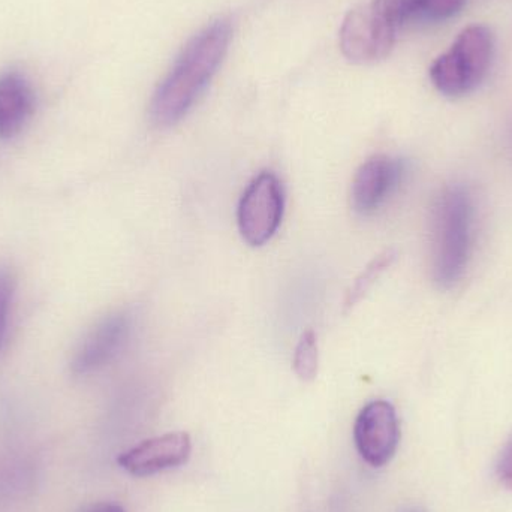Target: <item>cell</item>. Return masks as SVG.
<instances>
[{"label": "cell", "instance_id": "10", "mask_svg": "<svg viewBox=\"0 0 512 512\" xmlns=\"http://www.w3.org/2000/svg\"><path fill=\"white\" fill-rule=\"evenodd\" d=\"M35 110V93L29 81L8 72L0 77V138L9 140L23 131Z\"/></svg>", "mask_w": 512, "mask_h": 512}, {"label": "cell", "instance_id": "1", "mask_svg": "<svg viewBox=\"0 0 512 512\" xmlns=\"http://www.w3.org/2000/svg\"><path fill=\"white\" fill-rule=\"evenodd\" d=\"M233 36L230 20L215 21L186 45L173 69L156 90L150 105L155 125L168 128L179 123L194 107L218 71Z\"/></svg>", "mask_w": 512, "mask_h": 512}, {"label": "cell", "instance_id": "13", "mask_svg": "<svg viewBox=\"0 0 512 512\" xmlns=\"http://www.w3.org/2000/svg\"><path fill=\"white\" fill-rule=\"evenodd\" d=\"M394 252L387 251L384 254L379 255L378 258L373 259L369 265H367L366 270L361 273V276L358 277L355 285L352 286L351 291L348 292V298H346V306L351 307L366 294L367 289L373 285L376 279L381 276L382 271L385 268L390 267L391 262L394 259Z\"/></svg>", "mask_w": 512, "mask_h": 512}, {"label": "cell", "instance_id": "18", "mask_svg": "<svg viewBox=\"0 0 512 512\" xmlns=\"http://www.w3.org/2000/svg\"><path fill=\"white\" fill-rule=\"evenodd\" d=\"M406 512H420V511H417V510H412V511H406Z\"/></svg>", "mask_w": 512, "mask_h": 512}, {"label": "cell", "instance_id": "16", "mask_svg": "<svg viewBox=\"0 0 512 512\" xmlns=\"http://www.w3.org/2000/svg\"><path fill=\"white\" fill-rule=\"evenodd\" d=\"M496 474H498L499 481L507 489L512 490V438L507 442L501 456H499Z\"/></svg>", "mask_w": 512, "mask_h": 512}, {"label": "cell", "instance_id": "4", "mask_svg": "<svg viewBox=\"0 0 512 512\" xmlns=\"http://www.w3.org/2000/svg\"><path fill=\"white\" fill-rule=\"evenodd\" d=\"M285 194L282 183L271 171H262L243 192L237 224L243 240L259 248L273 239L282 224Z\"/></svg>", "mask_w": 512, "mask_h": 512}, {"label": "cell", "instance_id": "7", "mask_svg": "<svg viewBox=\"0 0 512 512\" xmlns=\"http://www.w3.org/2000/svg\"><path fill=\"white\" fill-rule=\"evenodd\" d=\"M406 165L402 159L387 155L367 159L352 180L351 203L358 215L378 212L405 179Z\"/></svg>", "mask_w": 512, "mask_h": 512}, {"label": "cell", "instance_id": "8", "mask_svg": "<svg viewBox=\"0 0 512 512\" xmlns=\"http://www.w3.org/2000/svg\"><path fill=\"white\" fill-rule=\"evenodd\" d=\"M191 453V436L185 432H174L141 442L120 454L117 463L134 477H150L185 465Z\"/></svg>", "mask_w": 512, "mask_h": 512}, {"label": "cell", "instance_id": "9", "mask_svg": "<svg viewBox=\"0 0 512 512\" xmlns=\"http://www.w3.org/2000/svg\"><path fill=\"white\" fill-rule=\"evenodd\" d=\"M132 318L120 312L99 322L81 343L72 360V370L77 375L96 372L110 364L129 342Z\"/></svg>", "mask_w": 512, "mask_h": 512}, {"label": "cell", "instance_id": "6", "mask_svg": "<svg viewBox=\"0 0 512 512\" xmlns=\"http://www.w3.org/2000/svg\"><path fill=\"white\" fill-rule=\"evenodd\" d=\"M354 441L361 459L382 468L396 456L400 442V424L396 409L387 400L367 403L354 424Z\"/></svg>", "mask_w": 512, "mask_h": 512}, {"label": "cell", "instance_id": "14", "mask_svg": "<svg viewBox=\"0 0 512 512\" xmlns=\"http://www.w3.org/2000/svg\"><path fill=\"white\" fill-rule=\"evenodd\" d=\"M415 2L417 0H375L373 5L400 29L403 24L414 20Z\"/></svg>", "mask_w": 512, "mask_h": 512}, {"label": "cell", "instance_id": "17", "mask_svg": "<svg viewBox=\"0 0 512 512\" xmlns=\"http://www.w3.org/2000/svg\"><path fill=\"white\" fill-rule=\"evenodd\" d=\"M80 512H126L120 505L102 502V504L90 505Z\"/></svg>", "mask_w": 512, "mask_h": 512}, {"label": "cell", "instance_id": "5", "mask_svg": "<svg viewBox=\"0 0 512 512\" xmlns=\"http://www.w3.org/2000/svg\"><path fill=\"white\" fill-rule=\"evenodd\" d=\"M397 30L375 5L351 9L340 29V48L346 59L354 63L381 62L396 44Z\"/></svg>", "mask_w": 512, "mask_h": 512}, {"label": "cell", "instance_id": "3", "mask_svg": "<svg viewBox=\"0 0 512 512\" xmlns=\"http://www.w3.org/2000/svg\"><path fill=\"white\" fill-rule=\"evenodd\" d=\"M495 36L484 24L465 27L450 50L430 66L433 86L448 98H462L477 90L492 66Z\"/></svg>", "mask_w": 512, "mask_h": 512}, {"label": "cell", "instance_id": "15", "mask_svg": "<svg viewBox=\"0 0 512 512\" xmlns=\"http://www.w3.org/2000/svg\"><path fill=\"white\" fill-rule=\"evenodd\" d=\"M14 295V277L6 268L0 267V351L8 333L9 309Z\"/></svg>", "mask_w": 512, "mask_h": 512}, {"label": "cell", "instance_id": "12", "mask_svg": "<svg viewBox=\"0 0 512 512\" xmlns=\"http://www.w3.org/2000/svg\"><path fill=\"white\" fill-rule=\"evenodd\" d=\"M468 0H417L415 2L414 20L438 21L456 17Z\"/></svg>", "mask_w": 512, "mask_h": 512}, {"label": "cell", "instance_id": "11", "mask_svg": "<svg viewBox=\"0 0 512 512\" xmlns=\"http://www.w3.org/2000/svg\"><path fill=\"white\" fill-rule=\"evenodd\" d=\"M294 372L301 381H313L318 373V342L315 333L307 330L298 340L294 354Z\"/></svg>", "mask_w": 512, "mask_h": 512}, {"label": "cell", "instance_id": "2", "mask_svg": "<svg viewBox=\"0 0 512 512\" xmlns=\"http://www.w3.org/2000/svg\"><path fill=\"white\" fill-rule=\"evenodd\" d=\"M474 221V198L465 186H447L436 198L430 255L433 279L441 288H451L465 274L474 242Z\"/></svg>", "mask_w": 512, "mask_h": 512}]
</instances>
